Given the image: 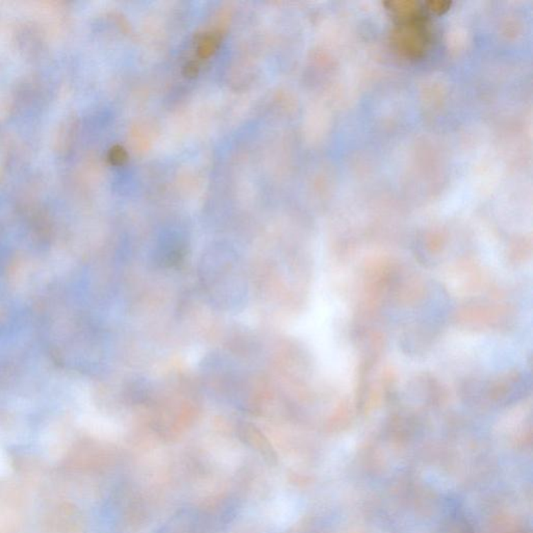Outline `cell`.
I'll return each instance as SVG.
<instances>
[{
	"instance_id": "obj_1",
	"label": "cell",
	"mask_w": 533,
	"mask_h": 533,
	"mask_svg": "<svg viewBox=\"0 0 533 533\" xmlns=\"http://www.w3.org/2000/svg\"><path fill=\"white\" fill-rule=\"evenodd\" d=\"M296 515L295 503L287 496H280L274 499L270 505V517L277 526H287L291 523Z\"/></svg>"
},
{
	"instance_id": "obj_2",
	"label": "cell",
	"mask_w": 533,
	"mask_h": 533,
	"mask_svg": "<svg viewBox=\"0 0 533 533\" xmlns=\"http://www.w3.org/2000/svg\"><path fill=\"white\" fill-rule=\"evenodd\" d=\"M8 459L6 455V451L2 448L1 444H0V475H4L8 473Z\"/></svg>"
},
{
	"instance_id": "obj_3",
	"label": "cell",
	"mask_w": 533,
	"mask_h": 533,
	"mask_svg": "<svg viewBox=\"0 0 533 533\" xmlns=\"http://www.w3.org/2000/svg\"><path fill=\"white\" fill-rule=\"evenodd\" d=\"M451 4H449V2H442V1H431L429 2V6H430V8L432 11H435V12L437 13H443L445 11L448 10L449 6H450Z\"/></svg>"
}]
</instances>
